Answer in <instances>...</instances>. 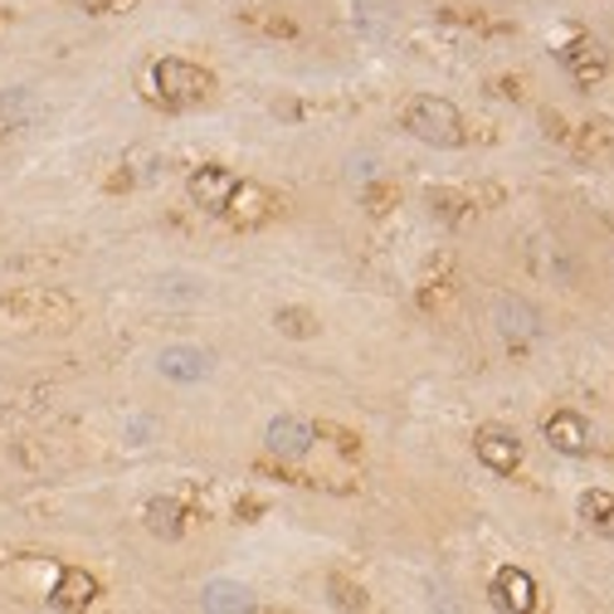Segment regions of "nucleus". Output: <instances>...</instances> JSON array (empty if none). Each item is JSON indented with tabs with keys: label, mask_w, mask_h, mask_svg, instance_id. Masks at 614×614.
<instances>
[{
	"label": "nucleus",
	"mask_w": 614,
	"mask_h": 614,
	"mask_svg": "<svg viewBox=\"0 0 614 614\" xmlns=\"http://www.w3.org/2000/svg\"><path fill=\"white\" fill-rule=\"evenodd\" d=\"M146 84H152V102L166 112H190V108H205V102L215 98V74L196 59H176V54H166V59L152 64V74H146Z\"/></svg>",
	"instance_id": "obj_1"
},
{
	"label": "nucleus",
	"mask_w": 614,
	"mask_h": 614,
	"mask_svg": "<svg viewBox=\"0 0 614 614\" xmlns=\"http://www.w3.org/2000/svg\"><path fill=\"white\" fill-rule=\"evenodd\" d=\"M401 128L415 136V142L439 146V152L469 146V136H473V132H469V118H463V112L453 108L449 98H439V94H415V98H405Z\"/></svg>",
	"instance_id": "obj_2"
},
{
	"label": "nucleus",
	"mask_w": 614,
	"mask_h": 614,
	"mask_svg": "<svg viewBox=\"0 0 614 614\" xmlns=\"http://www.w3.org/2000/svg\"><path fill=\"white\" fill-rule=\"evenodd\" d=\"M0 317L25 327H74L78 322V303L59 288H44V283H25V288H6L0 293Z\"/></svg>",
	"instance_id": "obj_3"
},
{
	"label": "nucleus",
	"mask_w": 614,
	"mask_h": 614,
	"mask_svg": "<svg viewBox=\"0 0 614 614\" xmlns=\"http://www.w3.org/2000/svg\"><path fill=\"white\" fill-rule=\"evenodd\" d=\"M283 215V200H278V190H268L264 180H249V176H239V186H234V196L224 200V210H220V220L230 224V230L239 234H254V230H264V224H273Z\"/></svg>",
	"instance_id": "obj_4"
},
{
	"label": "nucleus",
	"mask_w": 614,
	"mask_h": 614,
	"mask_svg": "<svg viewBox=\"0 0 614 614\" xmlns=\"http://www.w3.org/2000/svg\"><path fill=\"white\" fill-rule=\"evenodd\" d=\"M556 59L566 64V74H571L580 88H595L600 78L610 74V54H605V44H600L595 34H571V40L556 50Z\"/></svg>",
	"instance_id": "obj_5"
},
{
	"label": "nucleus",
	"mask_w": 614,
	"mask_h": 614,
	"mask_svg": "<svg viewBox=\"0 0 614 614\" xmlns=\"http://www.w3.org/2000/svg\"><path fill=\"white\" fill-rule=\"evenodd\" d=\"M234 186H239V171L220 166V162H205V166H196V171L186 176V196L196 200L205 215H215V220H220L224 200L234 196Z\"/></svg>",
	"instance_id": "obj_6"
},
{
	"label": "nucleus",
	"mask_w": 614,
	"mask_h": 614,
	"mask_svg": "<svg viewBox=\"0 0 614 614\" xmlns=\"http://www.w3.org/2000/svg\"><path fill=\"white\" fill-rule=\"evenodd\" d=\"M264 443H268L273 459L298 463V459H307V453H313L317 429H313V419H303V415H278V419H268Z\"/></svg>",
	"instance_id": "obj_7"
},
{
	"label": "nucleus",
	"mask_w": 614,
	"mask_h": 614,
	"mask_svg": "<svg viewBox=\"0 0 614 614\" xmlns=\"http://www.w3.org/2000/svg\"><path fill=\"white\" fill-rule=\"evenodd\" d=\"M473 453L483 459V469H493L497 478H512L522 469V439L503 425H483L473 435Z\"/></svg>",
	"instance_id": "obj_8"
},
{
	"label": "nucleus",
	"mask_w": 614,
	"mask_h": 614,
	"mask_svg": "<svg viewBox=\"0 0 614 614\" xmlns=\"http://www.w3.org/2000/svg\"><path fill=\"white\" fill-rule=\"evenodd\" d=\"M98 595H102L98 575L84 571V566H59V571H54V585H50L54 610H88Z\"/></svg>",
	"instance_id": "obj_9"
},
{
	"label": "nucleus",
	"mask_w": 614,
	"mask_h": 614,
	"mask_svg": "<svg viewBox=\"0 0 614 614\" xmlns=\"http://www.w3.org/2000/svg\"><path fill=\"white\" fill-rule=\"evenodd\" d=\"M493 600L503 610H512V614H531L541 605V600H537V580L522 571V566H503V571L493 575Z\"/></svg>",
	"instance_id": "obj_10"
},
{
	"label": "nucleus",
	"mask_w": 614,
	"mask_h": 614,
	"mask_svg": "<svg viewBox=\"0 0 614 614\" xmlns=\"http://www.w3.org/2000/svg\"><path fill=\"white\" fill-rule=\"evenodd\" d=\"M541 435H546V443H551L556 453H571V459H580V453L590 449V429H585V419H580L575 409H551L546 425H541Z\"/></svg>",
	"instance_id": "obj_11"
},
{
	"label": "nucleus",
	"mask_w": 614,
	"mask_h": 614,
	"mask_svg": "<svg viewBox=\"0 0 614 614\" xmlns=\"http://www.w3.org/2000/svg\"><path fill=\"white\" fill-rule=\"evenodd\" d=\"M142 522H146L152 537L180 541L186 537V527H190V512H186V503H176V497H152V503L142 507Z\"/></svg>",
	"instance_id": "obj_12"
},
{
	"label": "nucleus",
	"mask_w": 614,
	"mask_h": 614,
	"mask_svg": "<svg viewBox=\"0 0 614 614\" xmlns=\"http://www.w3.org/2000/svg\"><path fill=\"white\" fill-rule=\"evenodd\" d=\"M566 142H571V152L580 156V162H610L614 156V128L610 122H580V128L566 136Z\"/></svg>",
	"instance_id": "obj_13"
},
{
	"label": "nucleus",
	"mask_w": 614,
	"mask_h": 614,
	"mask_svg": "<svg viewBox=\"0 0 614 614\" xmlns=\"http://www.w3.org/2000/svg\"><path fill=\"white\" fill-rule=\"evenodd\" d=\"M239 25L244 30H254V34H264V40H298V20L293 15H283V10H268V6H249V10H239Z\"/></svg>",
	"instance_id": "obj_14"
},
{
	"label": "nucleus",
	"mask_w": 614,
	"mask_h": 614,
	"mask_svg": "<svg viewBox=\"0 0 614 614\" xmlns=\"http://www.w3.org/2000/svg\"><path fill=\"white\" fill-rule=\"evenodd\" d=\"M425 205H429V215H439L443 224H459V220H469V215H473L478 196H473V190H453V186H429Z\"/></svg>",
	"instance_id": "obj_15"
},
{
	"label": "nucleus",
	"mask_w": 614,
	"mask_h": 614,
	"mask_svg": "<svg viewBox=\"0 0 614 614\" xmlns=\"http://www.w3.org/2000/svg\"><path fill=\"white\" fill-rule=\"evenodd\" d=\"M580 517H585V527L595 531V537H610L614 541V493H605V487H590V493H580Z\"/></svg>",
	"instance_id": "obj_16"
},
{
	"label": "nucleus",
	"mask_w": 614,
	"mask_h": 614,
	"mask_svg": "<svg viewBox=\"0 0 614 614\" xmlns=\"http://www.w3.org/2000/svg\"><path fill=\"white\" fill-rule=\"evenodd\" d=\"M210 371V357L196 347H171L162 351V375H171V381H200V375Z\"/></svg>",
	"instance_id": "obj_17"
},
{
	"label": "nucleus",
	"mask_w": 614,
	"mask_h": 614,
	"mask_svg": "<svg viewBox=\"0 0 614 614\" xmlns=\"http://www.w3.org/2000/svg\"><path fill=\"white\" fill-rule=\"evenodd\" d=\"M273 327H278L283 337H293V341H313L317 332H322L313 307H278V313H273Z\"/></svg>",
	"instance_id": "obj_18"
},
{
	"label": "nucleus",
	"mask_w": 614,
	"mask_h": 614,
	"mask_svg": "<svg viewBox=\"0 0 614 614\" xmlns=\"http://www.w3.org/2000/svg\"><path fill=\"white\" fill-rule=\"evenodd\" d=\"M313 429H317V439H327V443H332V449L341 453V459H351V463H357V459H361V449H366V443L357 439V429L332 425V419H317Z\"/></svg>",
	"instance_id": "obj_19"
},
{
	"label": "nucleus",
	"mask_w": 614,
	"mask_h": 614,
	"mask_svg": "<svg viewBox=\"0 0 614 614\" xmlns=\"http://www.w3.org/2000/svg\"><path fill=\"white\" fill-rule=\"evenodd\" d=\"M327 595H332V605H337V610H371V595L357 585V580L341 575V571L327 575Z\"/></svg>",
	"instance_id": "obj_20"
},
{
	"label": "nucleus",
	"mask_w": 614,
	"mask_h": 614,
	"mask_svg": "<svg viewBox=\"0 0 614 614\" xmlns=\"http://www.w3.org/2000/svg\"><path fill=\"white\" fill-rule=\"evenodd\" d=\"M361 205H366V215H375V220H385V215L401 205V186L395 180H371L366 196H361Z\"/></svg>",
	"instance_id": "obj_21"
},
{
	"label": "nucleus",
	"mask_w": 614,
	"mask_h": 614,
	"mask_svg": "<svg viewBox=\"0 0 614 614\" xmlns=\"http://www.w3.org/2000/svg\"><path fill=\"white\" fill-rule=\"evenodd\" d=\"M205 605H230V610H249V600H244V590L215 585V590H205Z\"/></svg>",
	"instance_id": "obj_22"
},
{
	"label": "nucleus",
	"mask_w": 614,
	"mask_h": 614,
	"mask_svg": "<svg viewBox=\"0 0 614 614\" xmlns=\"http://www.w3.org/2000/svg\"><path fill=\"white\" fill-rule=\"evenodd\" d=\"M541 132L551 136V142H566V136H571V128H566V118H561V112H551V108L541 112Z\"/></svg>",
	"instance_id": "obj_23"
},
{
	"label": "nucleus",
	"mask_w": 614,
	"mask_h": 614,
	"mask_svg": "<svg viewBox=\"0 0 614 614\" xmlns=\"http://www.w3.org/2000/svg\"><path fill=\"white\" fill-rule=\"evenodd\" d=\"M136 0H84L88 15H122V10H132Z\"/></svg>",
	"instance_id": "obj_24"
},
{
	"label": "nucleus",
	"mask_w": 614,
	"mask_h": 614,
	"mask_svg": "<svg viewBox=\"0 0 614 614\" xmlns=\"http://www.w3.org/2000/svg\"><path fill=\"white\" fill-rule=\"evenodd\" d=\"M259 512H264V503H259V497H239V503H234V517L239 522H259Z\"/></svg>",
	"instance_id": "obj_25"
},
{
	"label": "nucleus",
	"mask_w": 614,
	"mask_h": 614,
	"mask_svg": "<svg viewBox=\"0 0 614 614\" xmlns=\"http://www.w3.org/2000/svg\"><path fill=\"white\" fill-rule=\"evenodd\" d=\"M493 94L497 98H522V78H493Z\"/></svg>",
	"instance_id": "obj_26"
},
{
	"label": "nucleus",
	"mask_w": 614,
	"mask_h": 614,
	"mask_svg": "<svg viewBox=\"0 0 614 614\" xmlns=\"http://www.w3.org/2000/svg\"><path fill=\"white\" fill-rule=\"evenodd\" d=\"M6 20H10V15H6V10H0V25H6Z\"/></svg>",
	"instance_id": "obj_27"
}]
</instances>
